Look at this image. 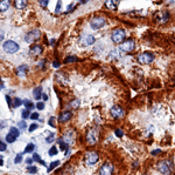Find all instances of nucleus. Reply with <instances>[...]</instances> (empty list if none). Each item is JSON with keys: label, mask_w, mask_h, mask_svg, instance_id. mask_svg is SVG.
Here are the masks:
<instances>
[{"label": "nucleus", "mask_w": 175, "mask_h": 175, "mask_svg": "<svg viewBox=\"0 0 175 175\" xmlns=\"http://www.w3.org/2000/svg\"><path fill=\"white\" fill-rule=\"evenodd\" d=\"M2 49L8 54H14L19 51V45L13 40H7L2 44Z\"/></svg>", "instance_id": "1"}, {"label": "nucleus", "mask_w": 175, "mask_h": 175, "mask_svg": "<svg viewBox=\"0 0 175 175\" xmlns=\"http://www.w3.org/2000/svg\"><path fill=\"white\" fill-rule=\"evenodd\" d=\"M156 168L160 173H162L164 175H171L173 172V165L168 161H160L156 165Z\"/></svg>", "instance_id": "2"}, {"label": "nucleus", "mask_w": 175, "mask_h": 175, "mask_svg": "<svg viewBox=\"0 0 175 175\" xmlns=\"http://www.w3.org/2000/svg\"><path fill=\"white\" fill-rule=\"evenodd\" d=\"M125 36H126V33L123 28H117L112 32V35H111V39L115 44H121L124 40H125Z\"/></svg>", "instance_id": "3"}, {"label": "nucleus", "mask_w": 175, "mask_h": 175, "mask_svg": "<svg viewBox=\"0 0 175 175\" xmlns=\"http://www.w3.org/2000/svg\"><path fill=\"white\" fill-rule=\"evenodd\" d=\"M134 47H136L134 41H133L132 39H128V40H126V41H123V42L119 45V51L125 52V53H130V52H132V51L134 49Z\"/></svg>", "instance_id": "4"}, {"label": "nucleus", "mask_w": 175, "mask_h": 175, "mask_svg": "<svg viewBox=\"0 0 175 175\" xmlns=\"http://www.w3.org/2000/svg\"><path fill=\"white\" fill-rule=\"evenodd\" d=\"M137 60H138V62H140V64H143V65H147V64L153 62L154 55H153L152 53H149V52H145V53L139 54V55L137 57Z\"/></svg>", "instance_id": "5"}, {"label": "nucleus", "mask_w": 175, "mask_h": 175, "mask_svg": "<svg viewBox=\"0 0 175 175\" xmlns=\"http://www.w3.org/2000/svg\"><path fill=\"white\" fill-rule=\"evenodd\" d=\"M99 160V155L97 152H88L85 154V163L88 166H93L98 162Z\"/></svg>", "instance_id": "6"}, {"label": "nucleus", "mask_w": 175, "mask_h": 175, "mask_svg": "<svg viewBox=\"0 0 175 175\" xmlns=\"http://www.w3.org/2000/svg\"><path fill=\"white\" fill-rule=\"evenodd\" d=\"M62 139H63V141H64L67 145H69V146L72 145V143L75 142V139H76V133H75V131H74V129H68L67 132L63 133Z\"/></svg>", "instance_id": "7"}, {"label": "nucleus", "mask_w": 175, "mask_h": 175, "mask_svg": "<svg viewBox=\"0 0 175 175\" xmlns=\"http://www.w3.org/2000/svg\"><path fill=\"white\" fill-rule=\"evenodd\" d=\"M105 24H106V21L102 17H96V18L91 19V21H90V26L92 30H99V28L104 27Z\"/></svg>", "instance_id": "8"}, {"label": "nucleus", "mask_w": 175, "mask_h": 175, "mask_svg": "<svg viewBox=\"0 0 175 175\" xmlns=\"http://www.w3.org/2000/svg\"><path fill=\"white\" fill-rule=\"evenodd\" d=\"M40 36H41V32L39 30H34V31H30L25 35V41L28 42V44H32V42L36 41Z\"/></svg>", "instance_id": "9"}, {"label": "nucleus", "mask_w": 175, "mask_h": 175, "mask_svg": "<svg viewBox=\"0 0 175 175\" xmlns=\"http://www.w3.org/2000/svg\"><path fill=\"white\" fill-rule=\"evenodd\" d=\"M98 141V131L97 129H90L87 133V142L88 145H95Z\"/></svg>", "instance_id": "10"}, {"label": "nucleus", "mask_w": 175, "mask_h": 175, "mask_svg": "<svg viewBox=\"0 0 175 175\" xmlns=\"http://www.w3.org/2000/svg\"><path fill=\"white\" fill-rule=\"evenodd\" d=\"M112 173H113V165L111 162H105L99 169V175H112Z\"/></svg>", "instance_id": "11"}, {"label": "nucleus", "mask_w": 175, "mask_h": 175, "mask_svg": "<svg viewBox=\"0 0 175 175\" xmlns=\"http://www.w3.org/2000/svg\"><path fill=\"white\" fill-rule=\"evenodd\" d=\"M110 113H111V115H112L113 119H120V118H123L124 114H125L124 109H123L120 106H113V107L110 109Z\"/></svg>", "instance_id": "12"}, {"label": "nucleus", "mask_w": 175, "mask_h": 175, "mask_svg": "<svg viewBox=\"0 0 175 175\" xmlns=\"http://www.w3.org/2000/svg\"><path fill=\"white\" fill-rule=\"evenodd\" d=\"M95 41H96V39H95L93 35L87 34V35H83L81 38V45L82 46H90V45L95 44Z\"/></svg>", "instance_id": "13"}, {"label": "nucleus", "mask_w": 175, "mask_h": 175, "mask_svg": "<svg viewBox=\"0 0 175 175\" xmlns=\"http://www.w3.org/2000/svg\"><path fill=\"white\" fill-rule=\"evenodd\" d=\"M71 118H72V113L69 112V110H64V112H62V113L60 114V116H58V122L65 123V122H68Z\"/></svg>", "instance_id": "14"}, {"label": "nucleus", "mask_w": 175, "mask_h": 175, "mask_svg": "<svg viewBox=\"0 0 175 175\" xmlns=\"http://www.w3.org/2000/svg\"><path fill=\"white\" fill-rule=\"evenodd\" d=\"M42 52H43V48H42V46H40V45H33V46L29 48V54H30L32 57H37V55H40Z\"/></svg>", "instance_id": "15"}, {"label": "nucleus", "mask_w": 175, "mask_h": 175, "mask_svg": "<svg viewBox=\"0 0 175 175\" xmlns=\"http://www.w3.org/2000/svg\"><path fill=\"white\" fill-rule=\"evenodd\" d=\"M27 72H28V66H27V65H20V66H18L16 70H15V73H16V75H18L19 78L26 76Z\"/></svg>", "instance_id": "16"}, {"label": "nucleus", "mask_w": 175, "mask_h": 175, "mask_svg": "<svg viewBox=\"0 0 175 175\" xmlns=\"http://www.w3.org/2000/svg\"><path fill=\"white\" fill-rule=\"evenodd\" d=\"M105 6L111 11H116L118 8V6H119V0H106Z\"/></svg>", "instance_id": "17"}, {"label": "nucleus", "mask_w": 175, "mask_h": 175, "mask_svg": "<svg viewBox=\"0 0 175 175\" xmlns=\"http://www.w3.org/2000/svg\"><path fill=\"white\" fill-rule=\"evenodd\" d=\"M27 4H28V0H14V6L18 9L25 8L27 6Z\"/></svg>", "instance_id": "18"}, {"label": "nucleus", "mask_w": 175, "mask_h": 175, "mask_svg": "<svg viewBox=\"0 0 175 175\" xmlns=\"http://www.w3.org/2000/svg\"><path fill=\"white\" fill-rule=\"evenodd\" d=\"M42 88L41 87H36V88H34L33 89V97H34V99L35 100H40V99H42Z\"/></svg>", "instance_id": "19"}, {"label": "nucleus", "mask_w": 175, "mask_h": 175, "mask_svg": "<svg viewBox=\"0 0 175 175\" xmlns=\"http://www.w3.org/2000/svg\"><path fill=\"white\" fill-rule=\"evenodd\" d=\"M11 6V0H1L0 1V12H6Z\"/></svg>", "instance_id": "20"}, {"label": "nucleus", "mask_w": 175, "mask_h": 175, "mask_svg": "<svg viewBox=\"0 0 175 175\" xmlns=\"http://www.w3.org/2000/svg\"><path fill=\"white\" fill-rule=\"evenodd\" d=\"M77 61H78V58L75 55H69L64 59V64H71V62H77Z\"/></svg>", "instance_id": "21"}, {"label": "nucleus", "mask_w": 175, "mask_h": 175, "mask_svg": "<svg viewBox=\"0 0 175 175\" xmlns=\"http://www.w3.org/2000/svg\"><path fill=\"white\" fill-rule=\"evenodd\" d=\"M58 143H60V148H61L62 152H67V150H68V146H69V145H67V143L63 141V139H60V140H58Z\"/></svg>", "instance_id": "22"}, {"label": "nucleus", "mask_w": 175, "mask_h": 175, "mask_svg": "<svg viewBox=\"0 0 175 175\" xmlns=\"http://www.w3.org/2000/svg\"><path fill=\"white\" fill-rule=\"evenodd\" d=\"M34 149H35V145H33V143H28V145L26 146V148H25L24 153H25V154H27V153H32V152H34Z\"/></svg>", "instance_id": "23"}, {"label": "nucleus", "mask_w": 175, "mask_h": 175, "mask_svg": "<svg viewBox=\"0 0 175 175\" xmlns=\"http://www.w3.org/2000/svg\"><path fill=\"white\" fill-rule=\"evenodd\" d=\"M33 160H34L35 162L41 163V165H46V162H44V161L40 158V155H39V154H36V153H35V154H33Z\"/></svg>", "instance_id": "24"}, {"label": "nucleus", "mask_w": 175, "mask_h": 175, "mask_svg": "<svg viewBox=\"0 0 175 175\" xmlns=\"http://www.w3.org/2000/svg\"><path fill=\"white\" fill-rule=\"evenodd\" d=\"M110 59H119L120 58V53H119V51L118 49H115V51H112L111 53H110Z\"/></svg>", "instance_id": "25"}, {"label": "nucleus", "mask_w": 175, "mask_h": 175, "mask_svg": "<svg viewBox=\"0 0 175 175\" xmlns=\"http://www.w3.org/2000/svg\"><path fill=\"white\" fill-rule=\"evenodd\" d=\"M16 139H18V138H16V137H14L12 133H8V134L6 135V141H7L8 143H13V142L16 140Z\"/></svg>", "instance_id": "26"}, {"label": "nucleus", "mask_w": 175, "mask_h": 175, "mask_svg": "<svg viewBox=\"0 0 175 175\" xmlns=\"http://www.w3.org/2000/svg\"><path fill=\"white\" fill-rule=\"evenodd\" d=\"M9 133H12L14 137H16V138H19V135H20V131L16 128V127H11L9 128Z\"/></svg>", "instance_id": "27"}, {"label": "nucleus", "mask_w": 175, "mask_h": 175, "mask_svg": "<svg viewBox=\"0 0 175 175\" xmlns=\"http://www.w3.org/2000/svg\"><path fill=\"white\" fill-rule=\"evenodd\" d=\"M58 165H60V161H53V162H50V166L48 167V172H52L53 169H55Z\"/></svg>", "instance_id": "28"}, {"label": "nucleus", "mask_w": 175, "mask_h": 175, "mask_svg": "<svg viewBox=\"0 0 175 175\" xmlns=\"http://www.w3.org/2000/svg\"><path fill=\"white\" fill-rule=\"evenodd\" d=\"M22 104V100L20 99V98H14V100H13V107H20Z\"/></svg>", "instance_id": "29"}, {"label": "nucleus", "mask_w": 175, "mask_h": 175, "mask_svg": "<svg viewBox=\"0 0 175 175\" xmlns=\"http://www.w3.org/2000/svg\"><path fill=\"white\" fill-rule=\"evenodd\" d=\"M168 19H169V13H168V12H164L162 15H161L160 21H161V23H166Z\"/></svg>", "instance_id": "30"}, {"label": "nucleus", "mask_w": 175, "mask_h": 175, "mask_svg": "<svg viewBox=\"0 0 175 175\" xmlns=\"http://www.w3.org/2000/svg\"><path fill=\"white\" fill-rule=\"evenodd\" d=\"M24 105H25V107H26V109H32V108H34V104L30 101V100H25L24 101Z\"/></svg>", "instance_id": "31"}, {"label": "nucleus", "mask_w": 175, "mask_h": 175, "mask_svg": "<svg viewBox=\"0 0 175 175\" xmlns=\"http://www.w3.org/2000/svg\"><path fill=\"white\" fill-rule=\"evenodd\" d=\"M80 104H81V101L78 100V99H75V100H72L71 102H70V107H72V108H78L80 107Z\"/></svg>", "instance_id": "32"}, {"label": "nucleus", "mask_w": 175, "mask_h": 175, "mask_svg": "<svg viewBox=\"0 0 175 175\" xmlns=\"http://www.w3.org/2000/svg\"><path fill=\"white\" fill-rule=\"evenodd\" d=\"M57 148L55 147V146H53V147H50V149L48 150V154L50 155V156H53V155H56L57 154Z\"/></svg>", "instance_id": "33"}, {"label": "nucleus", "mask_w": 175, "mask_h": 175, "mask_svg": "<svg viewBox=\"0 0 175 175\" xmlns=\"http://www.w3.org/2000/svg\"><path fill=\"white\" fill-rule=\"evenodd\" d=\"M21 115H22V120H27L28 118H30V114H29L28 109H24L22 113H21Z\"/></svg>", "instance_id": "34"}, {"label": "nucleus", "mask_w": 175, "mask_h": 175, "mask_svg": "<svg viewBox=\"0 0 175 175\" xmlns=\"http://www.w3.org/2000/svg\"><path fill=\"white\" fill-rule=\"evenodd\" d=\"M27 172L30 173V174H35V173L37 172V168H36L35 166H28V167H27Z\"/></svg>", "instance_id": "35"}, {"label": "nucleus", "mask_w": 175, "mask_h": 175, "mask_svg": "<svg viewBox=\"0 0 175 175\" xmlns=\"http://www.w3.org/2000/svg\"><path fill=\"white\" fill-rule=\"evenodd\" d=\"M18 126H19V129H25L26 126H27L26 120H21V121H19V122H18Z\"/></svg>", "instance_id": "36"}, {"label": "nucleus", "mask_w": 175, "mask_h": 175, "mask_svg": "<svg viewBox=\"0 0 175 175\" xmlns=\"http://www.w3.org/2000/svg\"><path fill=\"white\" fill-rule=\"evenodd\" d=\"M48 2H49V0H39V4L42 8H46L48 6Z\"/></svg>", "instance_id": "37"}, {"label": "nucleus", "mask_w": 175, "mask_h": 175, "mask_svg": "<svg viewBox=\"0 0 175 175\" xmlns=\"http://www.w3.org/2000/svg\"><path fill=\"white\" fill-rule=\"evenodd\" d=\"M75 7H76V6H75V4H70V5L67 7V9H65V13H70L71 11H74V9H75Z\"/></svg>", "instance_id": "38"}, {"label": "nucleus", "mask_w": 175, "mask_h": 175, "mask_svg": "<svg viewBox=\"0 0 175 175\" xmlns=\"http://www.w3.org/2000/svg\"><path fill=\"white\" fill-rule=\"evenodd\" d=\"M22 161V154H18L16 156H15V159H14V162L15 163H20Z\"/></svg>", "instance_id": "39"}, {"label": "nucleus", "mask_w": 175, "mask_h": 175, "mask_svg": "<svg viewBox=\"0 0 175 175\" xmlns=\"http://www.w3.org/2000/svg\"><path fill=\"white\" fill-rule=\"evenodd\" d=\"M6 102L8 104V107L9 108H13V102H12V99L9 95H6Z\"/></svg>", "instance_id": "40"}, {"label": "nucleus", "mask_w": 175, "mask_h": 175, "mask_svg": "<svg viewBox=\"0 0 175 175\" xmlns=\"http://www.w3.org/2000/svg\"><path fill=\"white\" fill-rule=\"evenodd\" d=\"M6 149H7V145L0 140V150H1V152H5Z\"/></svg>", "instance_id": "41"}, {"label": "nucleus", "mask_w": 175, "mask_h": 175, "mask_svg": "<svg viewBox=\"0 0 175 175\" xmlns=\"http://www.w3.org/2000/svg\"><path fill=\"white\" fill-rule=\"evenodd\" d=\"M54 140H55V134H50V135H49V137L46 139V141H47L48 143H52V142H53Z\"/></svg>", "instance_id": "42"}, {"label": "nucleus", "mask_w": 175, "mask_h": 175, "mask_svg": "<svg viewBox=\"0 0 175 175\" xmlns=\"http://www.w3.org/2000/svg\"><path fill=\"white\" fill-rule=\"evenodd\" d=\"M48 123H49V126H50V127H55V126H56V125H55V119H54V116H52V118L49 119Z\"/></svg>", "instance_id": "43"}, {"label": "nucleus", "mask_w": 175, "mask_h": 175, "mask_svg": "<svg viewBox=\"0 0 175 175\" xmlns=\"http://www.w3.org/2000/svg\"><path fill=\"white\" fill-rule=\"evenodd\" d=\"M37 127H39V126H37V123H32V125H30V127L28 128V131L29 132H34Z\"/></svg>", "instance_id": "44"}, {"label": "nucleus", "mask_w": 175, "mask_h": 175, "mask_svg": "<svg viewBox=\"0 0 175 175\" xmlns=\"http://www.w3.org/2000/svg\"><path fill=\"white\" fill-rule=\"evenodd\" d=\"M61 5H62V0H58L57 5H56V9H55V13H60L61 11Z\"/></svg>", "instance_id": "45"}, {"label": "nucleus", "mask_w": 175, "mask_h": 175, "mask_svg": "<svg viewBox=\"0 0 175 175\" xmlns=\"http://www.w3.org/2000/svg\"><path fill=\"white\" fill-rule=\"evenodd\" d=\"M36 108H37L39 110H42V109L44 108V102H37V104H36Z\"/></svg>", "instance_id": "46"}, {"label": "nucleus", "mask_w": 175, "mask_h": 175, "mask_svg": "<svg viewBox=\"0 0 175 175\" xmlns=\"http://www.w3.org/2000/svg\"><path fill=\"white\" fill-rule=\"evenodd\" d=\"M39 116H40L39 113H32V114H30V119H32V120H37Z\"/></svg>", "instance_id": "47"}, {"label": "nucleus", "mask_w": 175, "mask_h": 175, "mask_svg": "<svg viewBox=\"0 0 175 175\" xmlns=\"http://www.w3.org/2000/svg\"><path fill=\"white\" fill-rule=\"evenodd\" d=\"M115 133H116V135L118 137V138H121V137L124 135V133H123V131H121V129H116V131H115Z\"/></svg>", "instance_id": "48"}, {"label": "nucleus", "mask_w": 175, "mask_h": 175, "mask_svg": "<svg viewBox=\"0 0 175 175\" xmlns=\"http://www.w3.org/2000/svg\"><path fill=\"white\" fill-rule=\"evenodd\" d=\"M44 64H46V60L43 59V60H41V61H40V64H39V66H40V67H41V68L43 70V66H44Z\"/></svg>", "instance_id": "49"}, {"label": "nucleus", "mask_w": 175, "mask_h": 175, "mask_svg": "<svg viewBox=\"0 0 175 175\" xmlns=\"http://www.w3.org/2000/svg\"><path fill=\"white\" fill-rule=\"evenodd\" d=\"M53 66H54L55 68H58V67L61 66V64H60L58 61H54V62H53Z\"/></svg>", "instance_id": "50"}, {"label": "nucleus", "mask_w": 175, "mask_h": 175, "mask_svg": "<svg viewBox=\"0 0 175 175\" xmlns=\"http://www.w3.org/2000/svg\"><path fill=\"white\" fill-rule=\"evenodd\" d=\"M159 153H161V150L160 149H156V150H153L152 152V155H158Z\"/></svg>", "instance_id": "51"}, {"label": "nucleus", "mask_w": 175, "mask_h": 175, "mask_svg": "<svg viewBox=\"0 0 175 175\" xmlns=\"http://www.w3.org/2000/svg\"><path fill=\"white\" fill-rule=\"evenodd\" d=\"M42 99H43V100H44V101H47V100H48V95H47V94H44V93H43V94H42Z\"/></svg>", "instance_id": "52"}, {"label": "nucleus", "mask_w": 175, "mask_h": 175, "mask_svg": "<svg viewBox=\"0 0 175 175\" xmlns=\"http://www.w3.org/2000/svg\"><path fill=\"white\" fill-rule=\"evenodd\" d=\"M33 161H34V160H33V158H32V159H27V160H26V163H28L29 166H30V163H32Z\"/></svg>", "instance_id": "53"}, {"label": "nucleus", "mask_w": 175, "mask_h": 175, "mask_svg": "<svg viewBox=\"0 0 175 175\" xmlns=\"http://www.w3.org/2000/svg\"><path fill=\"white\" fill-rule=\"evenodd\" d=\"M4 35H5V33H4V32H2L1 30H0V41H1L2 39H4Z\"/></svg>", "instance_id": "54"}, {"label": "nucleus", "mask_w": 175, "mask_h": 175, "mask_svg": "<svg viewBox=\"0 0 175 175\" xmlns=\"http://www.w3.org/2000/svg\"><path fill=\"white\" fill-rule=\"evenodd\" d=\"M55 41H56L55 39H52V40H50V45H52V46H54V45H55Z\"/></svg>", "instance_id": "55"}, {"label": "nucleus", "mask_w": 175, "mask_h": 175, "mask_svg": "<svg viewBox=\"0 0 175 175\" xmlns=\"http://www.w3.org/2000/svg\"><path fill=\"white\" fill-rule=\"evenodd\" d=\"M80 1H81L82 4H87L88 1H90V0H80Z\"/></svg>", "instance_id": "56"}, {"label": "nucleus", "mask_w": 175, "mask_h": 175, "mask_svg": "<svg viewBox=\"0 0 175 175\" xmlns=\"http://www.w3.org/2000/svg\"><path fill=\"white\" fill-rule=\"evenodd\" d=\"M69 154H70V150H69V149H68V150H67V152H65V156H69Z\"/></svg>", "instance_id": "57"}, {"label": "nucleus", "mask_w": 175, "mask_h": 175, "mask_svg": "<svg viewBox=\"0 0 175 175\" xmlns=\"http://www.w3.org/2000/svg\"><path fill=\"white\" fill-rule=\"evenodd\" d=\"M4 165V161H2V159H1V156H0V166H2Z\"/></svg>", "instance_id": "58"}]
</instances>
